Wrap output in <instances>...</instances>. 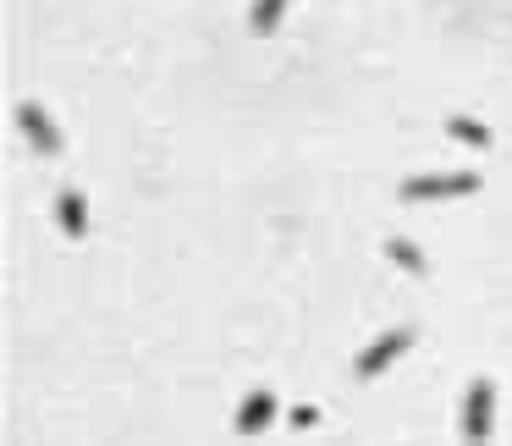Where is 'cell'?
<instances>
[{
	"label": "cell",
	"instance_id": "1",
	"mask_svg": "<svg viewBox=\"0 0 512 446\" xmlns=\"http://www.w3.org/2000/svg\"><path fill=\"white\" fill-rule=\"evenodd\" d=\"M402 204H430V199H468L479 193V171H441V177H408L402 182Z\"/></svg>",
	"mask_w": 512,
	"mask_h": 446
},
{
	"label": "cell",
	"instance_id": "2",
	"mask_svg": "<svg viewBox=\"0 0 512 446\" xmlns=\"http://www.w3.org/2000/svg\"><path fill=\"white\" fill-rule=\"evenodd\" d=\"M490 424H496V386L490 380H468L463 397V446H485Z\"/></svg>",
	"mask_w": 512,
	"mask_h": 446
},
{
	"label": "cell",
	"instance_id": "3",
	"mask_svg": "<svg viewBox=\"0 0 512 446\" xmlns=\"http://www.w3.org/2000/svg\"><path fill=\"white\" fill-rule=\"evenodd\" d=\"M408 347H413V325H397V331L375 336V342H369L364 353H358V364H353V369H358V380H375L380 369H391L402 353H408Z\"/></svg>",
	"mask_w": 512,
	"mask_h": 446
},
{
	"label": "cell",
	"instance_id": "4",
	"mask_svg": "<svg viewBox=\"0 0 512 446\" xmlns=\"http://www.w3.org/2000/svg\"><path fill=\"white\" fill-rule=\"evenodd\" d=\"M17 127H23V138L39 149V155H61V127L50 122L39 105H17Z\"/></svg>",
	"mask_w": 512,
	"mask_h": 446
},
{
	"label": "cell",
	"instance_id": "5",
	"mask_svg": "<svg viewBox=\"0 0 512 446\" xmlns=\"http://www.w3.org/2000/svg\"><path fill=\"white\" fill-rule=\"evenodd\" d=\"M270 419H276V397L270 391H248L243 408H237V435H259Z\"/></svg>",
	"mask_w": 512,
	"mask_h": 446
},
{
	"label": "cell",
	"instance_id": "6",
	"mask_svg": "<svg viewBox=\"0 0 512 446\" xmlns=\"http://www.w3.org/2000/svg\"><path fill=\"white\" fill-rule=\"evenodd\" d=\"M56 221H61V232L72 237V243H78V237H89V204H83V193H61L56 199Z\"/></svg>",
	"mask_w": 512,
	"mask_h": 446
},
{
	"label": "cell",
	"instance_id": "7",
	"mask_svg": "<svg viewBox=\"0 0 512 446\" xmlns=\"http://www.w3.org/2000/svg\"><path fill=\"white\" fill-rule=\"evenodd\" d=\"M446 133L463 138L468 149H490V144H496V138H490V127H485V122H474V116H452V122H446Z\"/></svg>",
	"mask_w": 512,
	"mask_h": 446
},
{
	"label": "cell",
	"instance_id": "8",
	"mask_svg": "<svg viewBox=\"0 0 512 446\" xmlns=\"http://www.w3.org/2000/svg\"><path fill=\"white\" fill-rule=\"evenodd\" d=\"M281 12H287V0H254V12H248V28H254V34H276Z\"/></svg>",
	"mask_w": 512,
	"mask_h": 446
},
{
	"label": "cell",
	"instance_id": "9",
	"mask_svg": "<svg viewBox=\"0 0 512 446\" xmlns=\"http://www.w3.org/2000/svg\"><path fill=\"white\" fill-rule=\"evenodd\" d=\"M386 259H391V265H402V270H413V276H424V254L408 243V237H391V243H386Z\"/></svg>",
	"mask_w": 512,
	"mask_h": 446
}]
</instances>
